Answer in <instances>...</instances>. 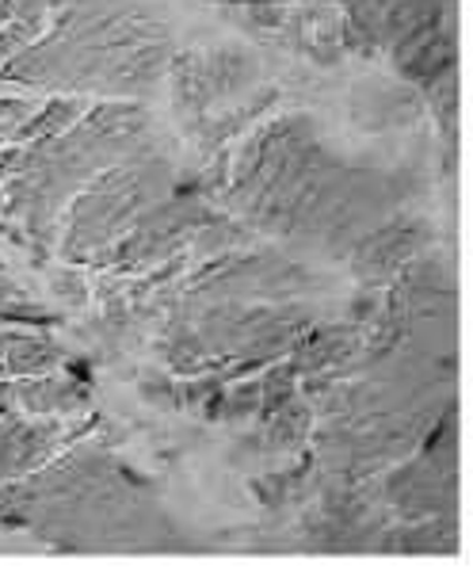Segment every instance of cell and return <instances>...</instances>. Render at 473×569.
I'll return each instance as SVG.
<instances>
[{"instance_id": "obj_1", "label": "cell", "mask_w": 473, "mask_h": 569, "mask_svg": "<svg viewBox=\"0 0 473 569\" xmlns=\"http://www.w3.org/2000/svg\"><path fill=\"white\" fill-rule=\"evenodd\" d=\"M413 183L393 172L352 164L329 150L310 116L268 122L233 172V196L256 226L310 238L352 257L374 226L409 199Z\"/></svg>"}, {"instance_id": "obj_2", "label": "cell", "mask_w": 473, "mask_h": 569, "mask_svg": "<svg viewBox=\"0 0 473 569\" xmlns=\"http://www.w3.org/2000/svg\"><path fill=\"white\" fill-rule=\"evenodd\" d=\"M0 516L66 555H195L203 550L119 459L81 448L0 489Z\"/></svg>"}, {"instance_id": "obj_3", "label": "cell", "mask_w": 473, "mask_h": 569, "mask_svg": "<svg viewBox=\"0 0 473 569\" xmlns=\"http://www.w3.org/2000/svg\"><path fill=\"white\" fill-rule=\"evenodd\" d=\"M172 34L134 0H77L58 31L0 66V81L142 92L169 73Z\"/></svg>"}, {"instance_id": "obj_4", "label": "cell", "mask_w": 473, "mask_h": 569, "mask_svg": "<svg viewBox=\"0 0 473 569\" xmlns=\"http://www.w3.org/2000/svg\"><path fill=\"white\" fill-rule=\"evenodd\" d=\"M348 50L390 54L454 130L459 111V0H340Z\"/></svg>"}, {"instance_id": "obj_5", "label": "cell", "mask_w": 473, "mask_h": 569, "mask_svg": "<svg viewBox=\"0 0 473 569\" xmlns=\"http://www.w3.org/2000/svg\"><path fill=\"white\" fill-rule=\"evenodd\" d=\"M172 183V169L164 157L157 153H130L122 161L108 164L89 188L77 196L73 210H69V233H66V257L69 260H92L100 257V249L111 252L122 233H130V226L164 203ZM103 252V260H108ZM100 260V264H103Z\"/></svg>"}, {"instance_id": "obj_6", "label": "cell", "mask_w": 473, "mask_h": 569, "mask_svg": "<svg viewBox=\"0 0 473 569\" xmlns=\"http://www.w3.org/2000/svg\"><path fill=\"white\" fill-rule=\"evenodd\" d=\"M169 69L180 116H207L218 100L249 89L256 77V58L244 54L241 47H210L180 54Z\"/></svg>"}, {"instance_id": "obj_7", "label": "cell", "mask_w": 473, "mask_h": 569, "mask_svg": "<svg viewBox=\"0 0 473 569\" xmlns=\"http://www.w3.org/2000/svg\"><path fill=\"white\" fill-rule=\"evenodd\" d=\"M432 238H435V230L427 218L393 214V218H385L382 226H374V230L355 244L348 260H352V268L359 271L363 283L382 287V283H390L409 260L420 257V252L432 244Z\"/></svg>"}, {"instance_id": "obj_8", "label": "cell", "mask_w": 473, "mask_h": 569, "mask_svg": "<svg viewBox=\"0 0 473 569\" xmlns=\"http://www.w3.org/2000/svg\"><path fill=\"white\" fill-rule=\"evenodd\" d=\"M61 443V425H28L20 417H0V489L28 478L54 455Z\"/></svg>"}, {"instance_id": "obj_9", "label": "cell", "mask_w": 473, "mask_h": 569, "mask_svg": "<svg viewBox=\"0 0 473 569\" xmlns=\"http://www.w3.org/2000/svg\"><path fill=\"white\" fill-rule=\"evenodd\" d=\"M313 401L310 398H286L279 409L260 417V436H264V448L271 451H298L305 443V436L313 432Z\"/></svg>"}, {"instance_id": "obj_10", "label": "cell", "mask_w": 473, "mask_h": 569, "mask_svg": "<svg viewBox=\"0 0 473 569\" xmlns=\"http://www.w3.org/2000/svg\"><path fill=\"white\" fill-rule=\"evenodd\" d=\"M61 363V348L47 337L0 332V371L8 375H47Z\"/></svg>"}, {"instance_id": "obj_11", "label": "cell", "mask_w": 473, "mask_h": 569, "mask_svg": "<svg viewBox=\"0 0 473 569\" xmlns=\"http://www.w3.org/2000/svg\"><path fill=\"white\" fill-rule=\"evenodd\" d=\"M12 390L31 413H77V409L89 406V390L77 387V382H61L54 375L12 382Z\"/></svg>"}, {"instance_id": "obj_12", "label": "cell", "mask_w": 473, "mask_h": 569, "mask_svg": "<svg viewBox=\"0 0 473 569\" xmlns=\"http://www.w3.org/2000/svg\"><path fill=\"white\" fill-rule=\"evenodd\" d=\"M20 164H23L20 146H4V150H0V188H8V180L20 172Z\"/></svg>"}, {"instance_id": "obj_13", "label": "cell", "mask_w": 473, "mask_h": 569, "mask_svg": "<svg viewBox=\"0 0 473 569\" xmlns=\"http://www.w3.org/2000/svg\"><path fill=\"white\" fill-rule=\"evenodd\" d=\"M12 406H16V390H12V382H0V417L12 413Z\"/></svg>"}, {"instance_id": "obj_14", "label": "cell", "mask_w": 473, "mask_h": 569, "mask_svg": "<svg viewBox=\"0 0 473 569\" xmlns=\"http://www.w3.org/2000/svg\"><path fill=\"white\" fill-rule=\"evenodd\" d=\"M230 4H298V0H230Z\"/></svg>"}]
</instances>
